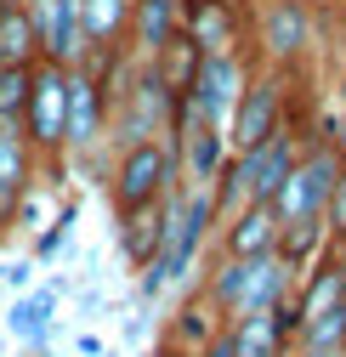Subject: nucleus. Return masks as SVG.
<instances>
[{
    "mask_svg": "<svg viewBox=\"0 0 346 357\" xmlns=\"http://www.w3.org/2000/svg\"><path fill=\"white\" fill-rule=\"evenodd\" d=\"M34 261H12V266H0V284H12V295H23V289H34Z\"/></svg>",
    "mask_w": 346,
    "mask_h": 357,
    "instance_id": "obj_24",
    "label": "nucleus"
},
{
    "mask_svg": "<svg viewBox=\"0 0 346 357\" xmlns=\"http://www.w3.org/2000/svg\"><path fill=\"white\" fill-rule=\"evenodd\" d=\"M119 250H125V261L142 266L159 255V210H142V215H119Z\"/></svg>",
    "mask_w": 346,
    "mask_h": 357,
    "instance_id": "obj_19",
    "label": "nucleus"
},
{
    "mask_svg": "<svg viewBox=\"0 0 346 357\" xmlns=\"http://www.w3.org/2000/svg\"><path fill=\"white\" fill-rule=\"evenodd\" d=\"M34 17V46L40 63L80 68L85 63V34H80V0H23Z\"/></svg>",
    "mask_w": 346,
    "mask_h": 357,
    "instance_id": "obj_9",
    "label": "nucleus"
},
{
    "mask_svg": "<svg viewBox=\"0 0 346 357\" xmlns=\"http://www.w3.org/2000/svg\"><path fill=\"white\" fill-rule=\"evenodd\" d=\"M193 357H233V346H227V335H216V340H210V346H199Z\"/></svg>",
    "mask_w": 346,
    "mask_h": 357,
    "instance_id": "obj_26",
    "label": "nucleus"
},
{
    "mask_svg": "<svg viewBox=\"0 0 346 357\" xmlns=\"http://www.w3.org/2000/svg\"><path fill=\"white\" fill-rule=\"evenodd\" d=\"M233 357H289L295 346V324H289V306H267V312H250V318H233L222 324Z\"/></svg>",
    "mask_w": 346,
    "mask_h": 357,
    "instance_id": "obj_11",
    "label": "nucleus"
},
{
    "mask_svg": "<svg viewBox=\"0 0 346 357\" xmlns=\"http://www.w3.org/2000/svg\"><path fill=\"white\" fill-rule=\"evenodd\" d=\"M199 57H204V52L193 46V40H188L182 29H176V34H170L165 46H159V52L142 63V68L153 74V85H159V91H165L170 102H182V97H188V85H193V74H199Z\"/></svg>",
    "mask_w": 346,
    "mask_h": 357,
    "instance_id": "obj_15",
    "label": "nucleus"
},
{
    "mask_svg": "<svg viewBox=\"0 0 346 357\" xmlns=\"http://www.w3.org/2000/svg\"><path fill=\"white\" fill-rule=\"evenodd\" d=\"M0 6H17V0H0Z\"/></svg>",
    "mask_w": 346,
    "mask_h": 357,
    "instance_id": "obj_28",
    "label": "nucleus"
},
{
    "mask_svg": "<svg viewBox=\"0 0 346 357\" xmlns=\"http://www.w3.org/2000/svg\"><path fill=\"white\" fill-rule=\"evenodd\" d=\"M250 68H255V57H250V52H222V57H199V74H193V85H188L182 108H188L193 119L216 125V130H227V114H233V102H239V91H244Z\"/></svg>",
    "mask_w": 346,
    "mask_h": 357,
    "instance_id": "obj_5",
    "label": "nucleus"
},
{
    "mask_svg": "<svg viewBox=\"0 0 346 357\" xmlns=\"http://www.w3.org/2000/svg\"><path fill=\"white\" fill-rule=\"evenodd\" d=\"M301 6H313V12H329V6H335V0H301Z\"/></svg>",
    "mask_w": 346,
    "mask_h": 357,
    "instance_id": "obj_27",
    "label": "nucleus"
},
{
    "mask_svg": "<svg viewBox=\"0 0 346 357\" xmlns=\"http://www.w3.org/2000/svg\"><path fill=\"white\" fill-rule=\"evenodd\" d=\"M324 244H329L324 215H307V221H289V227H278V255H284L289 266H307Z\"/></svg>",
    "mask_w": 346,
    "mask_h": 357,
    "instance_id": "obj_20",
    "label": "nucleus"
},
{
    "mask_svg": "<svg viewBox=\"0 0 346 357\" xmlns=\"http://www.w3.org/2000/svg\"><path fill=\"white\" fill-rule=\"evenodd\" d=\"M335 176H340V153L313 137L307 148H301V159L289 165V176L278 182V193L267 199L273 215H278V227H289V221H307V215H324V199L335 188Z\"/></svg>",
    "mask_w": 346,
    "mask_h": 357,
    "instance_id": "obj_3",
    "label": "nucleus"
},
{
    "mask_svg": "<svg viewBox=\"0 0 346 357\" xmlns=\"http://www.w3.org/2000/svg\"><path fill=\"white\" fill-rule=\"evenodd\" d=\"M324 142H329V148L340 153V165H346V108H340V114H335V119L324 125Z\"/></svg>",
    "mask_w": 346,
    "mask_h": 357,
    "instance_id": "obj_25",
    "label": "nucleus"
},
{
    "mask_svg": "<svg viewBox=\"0 0 346 357\" xmlns=\"http://www.w3.org/2000/svg\"><path fill=\"white\" fill-rule=\"evenodd\" d=\"M63 119H68V68L34 63L29 108H23V137L40 153V165H63Z\"/></svg>",
    "mask_w": 346,
    "mask_h": 357,
    "instance_id": "obj_4",
    "label": "nucleus"
},
{
    "mask_svg": "<svg viewBox=\"0 0 346 357\" xmlns=\"http://www.w3.org/2000/svg\"><path fill=\"white\" fill-rule=\"evenodd\" d=\"M40 63V46H34V17L29 6H0V68H29Z\"/></svg>",
    "mask_w": 346,
    "mask_h": 357,
    "instance_id": "obj_17",
    "label": "nucleus"
},
{
    "mask_svg": "<svg viewBox=\"0 0 346 357\" xmlns=\"http://www.w3.org/2000/svg\"><path fill=\"white\" fill-rule=\"evenodd\" d=\"M182 29V0H131V29H125V52L148 63L170 34Z\"/></svg>",
    "mask_w": 346,
    "mask_h": 357,
    "instance_id": "obj_14",
    "label": "nucleus"
},
{
    "mask_svg": "<svg viewBox=\"0 0 346 357\" xmlns=\"http://www.w3.org/2000/svg\"><path fill=\"white\" fill-rule=\"evenodd\" d=\"M278 250V215L273 204H233L227 215H216V255H273Z\"/></svg>",
    "mask_w": 346,
    "mask_h": 357,
    "instance_id": "obj_10",
    "label": "nucleus"
},
{
    "mask_svg": "<svg viewBox=\"0 0 346 357\" xmlns=\"http://www.w3.org/2000/svg\"><path fill=\"white\" fill-rule=\"evenodd\" d=\"M278 125H289V68H250L244 79V91L227 114V153H250V148H262Z\"/></svg>",
    "mask_w": 346,
    "mask_h": 357,
    "instance_id": "obj_2",
    "label": "nucleus"
},
{
    "mask_svg": "<svg viewBox=\"0 0 346 357\" xmlns=\"http://www.w3.org/2000/svg\"><path fill=\"white\" fill-rule=\"evenodd\" d=\"M324 233H329V244L346 238V165H340L335 188H329V199H324Z\"/></svg>",
    "mask_w": 346,
    "mask_h": 357,
    "instance_id": "obj_23",
    "label": "nucleus"
},
{
    "mask_svg": "<svg viewBox=\"0 0 346 357\" xmlns=\"http://www.w3.org/2000/svg\"><path fill=\"white\" fill-rule=\"evenodd\" d=\"M29 79H34V63H29V68H0V125H17V130H23Z\"/></svg>",
    "mask_w": 346,
    "mask_h": 357,
    "instance_id": "obj_21",
    "label": "nucleus"
},
{
    "mask_svg": "<svg viewBox=\"0 0 346 357\" xmlns=\"http://www.w3.org/2000/svg\"><path fill=\"white\" fill-rule=\"evenodd\" d=\"M182 34L204 57L244 52L250 40V6L244 0H182Z\"/></svg>",
    "mask_w": 346,
    "mask_h": 357,
    "instance_id": "obj_7",
    "label": "nucleus"
},
{
    "mask_svg": "<svg viewBox=\"0 0 346 357\" xmlns=\"http://www.w3.org/2000/svg\"><path fill=\"white\" fill-rule=\"evenodd\" d=\"M74 221H80V204L68 199L52 221H46V233L34 238V261H57V250H68V233H74Z\"/></svg>",
    "mask_w": 346,
    "mask_h": 357,
    "instance_id": "obj_22",
    "label": "nucleus"
},
{
    "mask_svg": "<svg viewBox=\"0 0 346 357\" xmlns=\"http://www.w3.org/2000/svg\"><path fill=\"white\" fill-rule=\"evenodd\" d=\"M34 182H40V153L29 148V137L17 125H0V244L12 238L17 215L29 210Z\"/></svg>",
    "mask_w": 346,
    "mask_h": 357,
    "instance_id": "obj_8",
    "label": "nucleus"
},
{
    "mask_svg": "<svg viewBox=\"0 0 346 357\" xmlns=\"http://www.w3.org/2000/svg\"><path fill=\"white\" fill-rule=\"evenodd\" d=\"M125 29H131V0H80L85 57L119 63V57H125Z\"/></svg>",
    "mask_w": 346,
    "mask_h": 357,
    "instance_id": "obj_12",
    "label": "nucleus"
},
{
    "mask_svg": "<svg viewBox=\"0 0 346 357\" xmlns=\"http://www.w3.org/2000/svg\"><path fill=\"white\" fill-rule=\"evenodd\" d=\"M216 335H222V324L210 318L204 295H188V301H182V312L165 324V335H159V351H165V357H193V351H199V346H210Z\"/></svg>",
    "mask_w": 346,
    "mask_h": 357,
    "instance_id": "obj_16",
    "label": "nucleus"
},
{
    "mask_svg": "<svg viewBox=\"0 0 346 357\" xmlns=\"http://www.w3.org/2000/svg\"><path fill=\"white\" fill-rule=\"evenodd\" d=\"M313 23H318V12L301 6V0H262L250 17V34L273 68H295L313 46Z\"/></svg>",
    "mask_w": 346,
    "mask_h": 357,
    "instance_id": "obj_6",
    "label": "nucleus"
},
{
    "mask_svg": "<svg viewBox=\"0 0 346 357\" xmlns=\"http://www.w3.org/2000/svg\"><path fill=\"white\" fill-rule=\"evenodd\" d=\"M295 346H313V351H329V357H346V295L329 301L318 318H307L295 329Z\"/></svg>",
    "mask_w": 346,
    "mask_h": 357,
    "instance_id": "obj_18",
    "label": "nucleus"
},
{
    "mask_svg": "<svg viewBox=\"0 0 346 357\" xmlns=\"http://www.w3.org/2000/svg\"><path fill=\"white\" fill-rule=\"evenodd\" d=\"M6 335L23 351H46L57 335V289H23L6 312Z\"/></svg>",
    "mask_w": 346,
    "mask_h": 357,
    "instance_id": "obj_13",
    "label": "nucleus"
},
{
    "mask_svg": "<svg viewBox=\"0 0 346 357\" xmlns=\"http://www.w3.org/2000/svg\"><path fill=\"white\" fill-rule=\"evenodd\" d=\"M176 148L165 137H142V142H125L119 159H114V176H108V199H114V215H142V210H159L165 193L176 188Z\"/></svg>",
    "mask_w": 346,
    "mask_h": 357,
    "instance_id": "obj_1",
    "label": "nucleus"
}]
</instances>
